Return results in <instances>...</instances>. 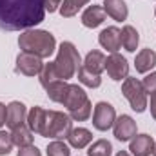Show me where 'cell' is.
Segmentation results:
<instances>
[{"label": "cell", "instance_id": "1", "mask_svg": "<svg viewBox=\"0 0 156 156\" xmlns=\"http://www.w3.org/2000/svg\"><path fill=\"white\" fill-rule=\"evenodd\" d=\"M44 0H0V29L26 31L44 22Z\"/></svg>", "mask_w": 156, "mask_h": 156}, {"label": "cell", "instance_id": "2", "mask_svg": "<svg viewBox=\"0 0 156 156\" xmlns=\"http://www.w3.org/2000/svg\"><path fill=\"white\" fill-rule=\"evenodd\" d=\"M18 45L22 51L38 58H49L56 49V38L45 29H26L18 37Z\"/></svg>", "mask_w": 156, "mask_h": 156}, {"label": "cell", "instance_id": "3", "mask_svg": "<svg viewBox=\"0 0 156 156\" xmlns=\"http://www.w3.org/2000/svg\"><path fill=\"white\" fill-rule=\"evenodd\" d=\"M53 64H55L56 75L60 80L67 82L69 78L75 76L80 69V66H82V58H80V53L75 47V44L73 42H62Z\"/></svg>", "mask_w": 156, "mask_h": 156}, {"label": "cell", "instance_id": "4", "mask_svg": "<svg viewBox=\"0 0 156 156\" xmlns=\"http://www.w3.org/2000/svg\"><path fill=\"white\" fill-rule=\"evenodd\" d=\"M73 131V120L69 115L60 113V111H47V122H45V138H55V140H66L69 133Z\"/></svg>", "mask_w": 156, "mask_h": 156}, {"label": "cell", "instance_id": "5", "mask_svg": "<svg viewBox=\"0 0 156 156\" xmlns=\"http://www.w3.org/2000/svg\"><path fill=\"white\" fill-rule=\"evenodd\" d=\"M122 94L127 98V102L131 104V109L136 113H144L147 109V93L142 85V82L138 78L127 76L122 83Z\"/></svg>", "mask_w": 156, "mask_h": 156}, {"label": "cell", "instance_id": "6", "mask_svg": "<svg viewBox=\"0 0 156 156\" xmlns=\"http://www.w3.org/2000/svg\"><path fill=\"white\" fill-rule=\"evenodd\" d=\"M116 111L109 102H98L93 111V125L98 131H109L115 125Z\"/></svg>", "mask_w": 156, "mask_h": 156}, {"label": "cell", "instance_id": "7", "mask_svg": "<svg viewBox=\"0 0 156 156\" xmlns=\"http://www.w3.org/2000/svg\"><path fill=\"white\" fill-rule=\"evenodd\" d=\"M44 64H42V58L31 55V53H26V51H20L18 56H16V73L24 75V76H38L40 71H42Z\"/></svg>", "mask_w": 156, "mask_h": 156}, {"label": "cell", "instance_id": "8", "mask_svg": "<svg viewBox=\"0 0 156 156\" xmlns=\"http://www.w3.org/2000/svg\"><path fill=\"white\" fill-rule=\"evenodd\" d=\"M105 71L115 82L125 80L129 76V64H127L125 56H122L118 53H111L105 58Z\"/></svg>", "mask_w": 156, "mask_h": 156}, {"label": "cell", "instance_id": "9", "mask_svg": "<svg viewBox=\"0 0 156 156\" xmlns=\"http://www.w3.org/2000/svg\"><path fill=\"white\" fill-rule=\"evenodd\" d=\"M113 131H115V138L120 142H131L134 136H136V122L129 115H122L115 120V125H113Z\"/></svg>", "mask_w": 156, "mask_h": 156}, {"label": "cell", "instance_id": "10", "mask_svg": "<svg viewBox=\"0 0 156 156\" xmlns=\"http://www.w3.org/2000/svg\"><path fill=\"white\" fill-rule=\"evenodd\" d=\"M87 102H89V98H87V93L83 91V87H80L78 83H71L69 91L66 94V100L62 102V105L69 113H73V111H76L78 107H82L83 104H87Z\"/></svg>", "mask_w": 156, "mask_h": 156}, {"label": "cell", "instance_id": "11", "mask_svg": "<svg viewBox=\"0 0 156 156\" xmlns=\"http://www.w3.org/2000/svg\"><path fill=\"white\" fill-rule=\"evenodd\" d=\"M27 120V109L22 102L18 100H13L9 105H7V113H5V125L9 129H15L22 123H26Z\"/></svg>", "mask_w": 156, "mask_h": 156}, {"label": "cell", "instance_id": "12", "mask_svg": "<svg viewBox=\"0 0 156 156\" xmlns=\"http://www.w3.org/2000/svg\"><path fill=\"white\" fill-rule=\"evenodd\" d=\"M98 42L104 49H107L109 53H118V49L122 47V29H118L115 26L105 27L100 35H98Z\"/></svg>", "mask_w": 156, "mask_h": 156}, {"label": "cell", "instance_id": "13", "mask_svg": "<svg viewBox=\"0 0 156 156\" xmlns=\"http://www.w3.org/2000/svg\"><path fill=\"white\" fill-rule=\"evenodd\" d=\"M129 151L133 156H151L154 151V140L149 134H136L131 144H129Z\"/></svg>", "mask_w": 156, "mask_h": 156}, {"label": "cell", "instance_id": "14", "mask_svg": "<svg viewBox=\"0 0 156 156\" xmlns=\"http://www.w3.org/2000/svg\"><path fill=\"white\" fill-rule=\"evenodd\" d=\"M105 18H107V13H105L104 5H96V4L89 5V7L82 13V24H83L85 27H89V29L98 27L100 24H104Z\"/></svg>", "mask_w": 156, "mask_h": 156}, {"label": "cell", "instance_id": "15", "mask_svg": "<svg viewBox=\"0 0 156 156\" xmlns=\"http://www.w3.org/2000/svg\"><path fill=\"white\" fill-rule=\"evenodd\" d=\"M27 127L35 133V134H40L44 136V131H45V122H47V111L42 109L38 105L31 107V111L27 113Z\"/></svg>", "mask_w": 156, "mask_h": 156}, {"label": "cell", "instance_id": "16", "mask_svg": "<svg viewBox=\"0 0 156 156\" xmlns=\"http://www.w3.org/2000/svg\"><path fill=\"white\" fill-rule=\"evenodd\" d=\"M82 67L85 71L100 76L105 71V56H104V53L102 51H89L87 56H85V60L82 62Z\"/></svg>", "mask_w": 156, "mask_h": 156}, {"label": "cell", "instance_id": "17", "mask_svg": "<svg viewBox=\"0 0 156 156\" xmlns=\"http://www.w3.org/2000/svg\"><path fill=\"white\" fill-rule=\"evenodd\" d=\"M154 66H156V53L153 49H149V47L147 49H142L136 55V58H134V67L142 75H147Z\"/></svg>", "mask_w": 156, "mask_h": 156}, {"label": "cell", "instance_id": "18", "mask_svg": "<svg viewBox=\"0 0 156 156\" xmlns=\"http://www.w3.org/2000/svg\"><path fill=\"white\" fill-rule=\"evenodd\" d=\"M104 9H105L107 16H111L116 22L127 20L129 9H127V4L123 0H104Z\"/></svg>", "mask_w": 156, "mask_h": 156}, {"label": "cell", "instance_id": "19", "mask_svg": "<svg viewBox=\"0 0 156 156\" xmlns=\"http://www.w3.org/2000/svg\"><path fill=\"white\" fill-rule=\"evenodd\" d=\"M67 140H69L71 147H75V149H85L93 142V133L89 129H85V127H76V129H73L69 133Z\"/></svg>", "mask_w": 156, "mask_h": 156}, {"label": "cell", "instance_id": "20", "mask_svg": "<svg viewBox=\"0 0 156 156\" xmlns=\"http://www.w3.org/2000/svg\"><path fill=\"white\" fill-rule=\"evenodd\" d=\"M69 85L71 83H67L66 80H56V82H53V83H49L45 87V93H47L49 100H53L56 104H62L66 100V94L69 91Z\"/></svg>", "mask_w": 156, "mask_h": 156}, {"label": "cell", "instance_id": "21", "mask_svg": "<svg viewBox=\"0 0 156 156\" xmlns=\"http://www.w3.org/2000/svg\"><path fill=\"white\" fill-rule=\"evenodd\" d=\"M11 138L16 147H26L33 144V131L27 127V123H22L15 129H11Z\"/></svg>", "mask_w": 156, "mask_h": 156}, {"label": "cell", "instance_id": "22", "mask_svg": "<svg viewBox=\"0 0 156 156\" xmlns=\"http://www.w3.org/2000/svg\"><path fill=\"white\" fill-rule=\"evenodd\" d=\"M138 44H140L138 31L133 26H123V29H122V45L125 47V51L134 53L136 47H138Z\"/></svg>", "mask_w": 156, "mask_h": 156}, {"label": "cell", "instance_id": "23", "mask_svg": "<svg viewBox=\"0 0 156 156\" xmlns=\"http://www.w3.org/2000/svg\"><path fill=\"white\" fill-rule=\"evenodd\" d=\"M87 154L89 156H111L113 154V145L109 140H96L89 145L87 149Z\"/></svg>", "mask_w": 156, "mask_h": 156}, {"label": "cell", "instance_id": "24", "mask_svg": "<svg viewBox=\"0 0 156 156\" xmlns=\"http://www.w3.org/2000/svg\"><path fill=\"white\" fill-rule=\"evenodd\" d=\"M85 4H89V0H64L62 5H60V15L64 18H71V16L76 15Z\"/></svg>", "mask_w": 156, "mask_h": 156}, {"label": "cell", "instance_id": "25", "mask_svg": "<svg viewBox=\"0 0 156 156\" xmlns=\"http://www.w3.org/2000/svg\"><path fill=\"white\" fill-rule=\"evenodd\" d=\"M76 75H78V82H80L82 85H85V87L96 89V87H100V85H102V78L98 76V75H93V73L85 71L82 66H80V69H78Z\"/></svg>", "mask_w": 156, "mask_h": 156}, {"label": "cell", "instance_id": "26", "mask_svg": "<svg viewBox=\"0 0 156 156\" xmlns=\"http://www.w3.org/2000/svg\"><path fill=\"white\" fill-rule=\"evenodd\" d=\"M40 83H42V87L45 89L49 83H53V82H56V80H60L58 75H56V69H55V64L53 62H49V64H44V67H42V71H40Z\"/></svg>", "mask_w": 156, "mask_h": 156}, {"label": "cell", "instance_id": "27", "mask_svg": "<svg viewBox=\"0 0 156 156\" xmlns=\"http://www.w3.org/2000/svg\"><path fill=\"white\" fill-rule=\"evenodd\" d=\"M47 156H71V149L64 140H55L47 145Z\"/></svg>", "mask_w": 156, "mask_h": 156}, {"label": "cell", "instance_id": "28", "mask_svg": "<svg viewBox=\"0 0 156 156\" xmlns=\"http://www.w3.org/2000/svg\"><path fill=\"white\" fill-rule=\"evenodd\" d=\"M91 111H93V104H91V100H89L87 104H83L82 107H78L76 111L69 113V116H71L73 122H85L87 118L91 116Z\"/></svg>", "mask_w": 156, "mask_h": 156}, {"label": "cell", "instance_id": "29", "mask_svg": "<svg viewBox=\"0 0 156 156\" xmlns=\"http://www.w3.org/2000/svg\"><path fill=\"white\" fill-rule=\"evenodd\" d=\"M13 138H11V133H5V131H0V156H7L13 149Z\"/></svg>", "mask_w": 156, "mask_h": 156}, {"label": "cell", "instance_id": "30", "mask_svg": "<svg viewBox=\"0 0 156 156\" xmlns=\"http://www.w3.org/2000/svg\"><path fill=\"white\" fill-rule=\"evenodd\" d=\"M142 85H144V89H145L147 94L154 93L156 91V71L154 73H149L147 76L144 78V80H142Z\"/></svg>", "mask_w": 156, "mask_h": 156}, {"label": "cell", "instance_id": "31", "mask_svg": "<svg viewBox=\"0 0 156 156\" xmlns=\"http://www.w3.org/2000/svg\"><path fill=\"white\" fill-rule=\"evenodd\" d=\"M16 156H42V153L38 151V147H35L31 144V145H26V147H18Z\"/></svg>", "mask_w": 156, "mask_h": 156}, {"label": "cell", "instance_id": "32", "mask_svg": "<svg viewBox=\"0 0 156 156\" xmlns=\"http://www.w3.org/2000/svg\"><path fill=\"white\" fill-rule=\"evenodd\" d=\"M44 2H45V11L55 13V11H58V9H60V5H62V2H64V0H44Z\"/></svg>", "mask_w": 156, "mask_h": 156}, {"label": "cell", "instance_id": "33", "mask_svg": "<svg viewBox=\"0 0 156 156\" xmlns=\"http://www.w3.org/2000/svg\"><path fill=\"white\" fill-rule=\"evenodd\" d=\"M151 115H153V118L156 120V91L154 93H151Z\"/></svg>", "mask_w": 156, "mask_h": 156}, {"label": "cell", "instance_id": "34", "mask_svg": "<svg viewBox=\"0 0 156 156\" xmlns=\"http://www.w3.org/2000/svg\"><path fill=\"white\" fill-rule=\"evenodd\" d=\"M5 113H7V105H4V104L0 102V127L5 123Z\"/></svg>", "mask_w": 156, "mask_h": 156}, {"label": "cell", "instance_id": "35", "mask_svg": "<svg viewBox=\"0 0 156 156\" xmlns=\"http://www.w3.org/2000/svg\"><path fill=\"white\" fill-rule=\"evenodd\" d=\"M116 156H131L127 151H120V153H116Z\"/></svg>", "mask_w": 156, "mask_h": 156}, {"label": "cell", "instance_id": "36", "mask_svg": "<svg viewBox=\"0 0 156 156\" xmlns=\"http://www.w3.org/2000/svg\"><path fill=\"white\" fill-rule=\"evenodd\" d=\"M153 156H156V142H154V151H153Z\"/></svg>", "mask_w": 156, "mask_h": 156}, {"label": "cell", "instance_id": "37", "mask_svg": "<svg viewBox=\"0 0 156 156\" xmlns=\"http://www.w3.org/2000/svg\"><path fill=\"white\" fill-rule=\"evenodd\" d=\"M154 15H156V7H154Z\"/></svg>", "mask_w": 156, "mask_h": 156}]
</instances>
